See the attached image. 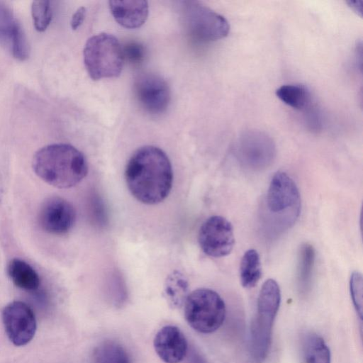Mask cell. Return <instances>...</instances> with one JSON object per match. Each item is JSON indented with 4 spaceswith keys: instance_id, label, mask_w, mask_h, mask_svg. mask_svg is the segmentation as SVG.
Returning <instances> with one entry per match:
<instances>
[{
    "instance_id": "obj_22",
    "label": "cell",
    "mask_w": 363,
    "mask_h": 363,
    "mask_svg": "<svg viewBox=\"0 0 363 363\" xmlns=\"http://www.w3.org/2000/svg\"><path fill=\"white\" fill-rule=\"evenodd\" d=\"M91 363H131V359L121 345L108 340L94 349Z\"/></svg>"
},
{
    "instance_id": "obj_16",
    "label": "cell",
    "mask_w": 363,
    "mask_h": 363,
    "mask_svg": "<svg viewBox=\"0 0 363 363\" xmlns=\"http://www.w3.org/2000/svg\"><path fill=\"white\" fill-rule=\"evenodd\" d=\"M7 273L13 284L26 291H35L40 284V279L35 270L26 262L15 258L7 267Z\"/></svg>"
},
{
    "instance_id": "obj_6",
    "label": "cell",
    "mask_w": 363,
    "mask_h": 363,
    "mask_svg": "<svg viewBox=\"0 0 363 363\" xmlns=\"http://www.w3.org/2000/svg\"><path fill=\"white\" fill-rule=\"evenodd\" d=\"M182 3L184 26L192 38L201 42H212L228 35L230 25L224 16L199 1Z\"/></svg>"
},
{
    "instance_id": "obj_10",
    "label": "cell",
    "mask_w": 363,
    "mask_h": 363,
    "mask_svg": "<svg viewBox=\"0 0 363 363\" xmlns=\"http://www.w3.org/2000/svg\"><path fill=\"white\" fill-rule=\"evenodd\" d=\"M198 241L201 250L207 255L213 257L227 256L235 244L231 223L220 216L208 218L199 229Z\"/></svg>"
},
{
    "instance_id": "obj_11",
    "label": "cell",
    "mask_w": 363,
    "mask_h": 363,
    "mask_svg": "<svg viewBox=\"0 0 363 363\" xmlns=\"http://www.w3.org/2000/svg\"><path fill=\"white\" fill-rule=\"evenodd\" d=\"M135 94L141 107L148 113L165 112L170 102V89L167 82L152 73L140 74L134 83Z\"/></svg>"
},
{
    "instance_id": "obj_19",
    "label": "cell",
    "mask_w": 363,
    "mask_h": 363,
    "mask_svg": "<svg viewBox=\"0 0 363 363\" xmlns=\"http://www.w3.org/2000/svg\"><path fill=\"white\" fill-rule=\"evenodd\" d=\"M189 284L183 274L174 271L169 274L164 283L166 299L173 308L182 307L188 296Z\"/></svg>"
},
{
    "instance_id": "obj_30",
    "label": "cell",
    "mask_w": 363,
    "mask_h": 363,
    "mask_svg": "<svg viewBox=\"0 0 363 363\" xmlns=\"http://www.w3.org/2000/svg\"><path fill=\"white\" fill-rule=\"evenodd\" d=\"M1 191H2V184H1V181L0 179V198L1 196Z\"/></svg>"
},
{
    "instance_id": "obj_20",
    "label": "cell",
    "mask_w": 363,
    "mask_h": 363,
    "mask_svg": "<svg viewBox=\"0 0 363 363\" xmlns=\"http://www.w3.org/2000/svg\"><path fill=\"white\" fill-rule=\"evenodd\" d=\"M276 95L283 103L297 110H305L311 106V93L303 85H282L276 90Z\"/></svg>"
},
{
    "instance_id": "obj_29",
    "label": "cell",
    "mask_w": 363,
    "mask_h": 363,
    "mask_svg": "<svg viewBox=\"0 0 363 363\" xmlns=\"http://www.w3.org/2000/svg\"><path fill=\"white\" fill-rule=\"evenodd\" d=\"M358 3H359V1H350L349 2V4H350L349 5L355 11H357V12L359 11L360 13H362V4L359 5Z\"/></svg>"
},
{
    "instance_id": "obj_12",
    "label": "cell",
    "mask_w": 363,
    "mask_h": 363,
    "mask_svg": "<svg viewBox=\"0 0 363 363\" xmlns=\"http://www.w3.org/2000/svg\"><path fill=\"white\" fill-rule=\"evenodd\" d=\"M76 212L73 206L59 196L48 198L41 205L38 221L41 228L52 235H65L73 227Z\"/></svg>"
},
{
    "instance_id": "obj_27",
    "label": "cell",
    "mask_w": 363,
    "mask_h": 363,
    "mask_svg": "<svg viewBox=\"0 0 363 363\" xmlns=\"http://www.w3.org/2000/svg\"><path fill=\"white\" fill-rule=\"evenodd\" d=\"M86 16V9L84 7H79L72 15L71 19V27L73 30L77 29L84 22Z\"/></svg>"
},
{
    "instance_id": "obj_23",
    "label": "cell",
    "mask_w": 363,
    "mask_h": 363,
    "mask_svg": "<svg viewBox=\"0 0 363 363\" xmlns=\"http://www.w3.org/2000/svg\"><path fill=\"white\" fill-rule=\"evenodd\" d=\"M31 15L35 28L43 32L47 29L52 19V9L49 1H34L31 4Z\"/></svg>"
},
{
    "instance_id": "obj_28",
    "label": "cell",
    "mask_w": 363,
    "mask_h": 363,
    "mask_svg": "<svg viewBox=\"0 0 363 363\" xmlns=\"http://www.w3.org/2000/svg\"><path fill=\"white\" fill-rule=\"evenodd\" d=\"M191 363H208L206 360L197 352H193L191 357Z\"/></svg>"
},
{
    "instance_id": "obj_18",
    "label": "cell",
    "mask_w": 363,
    "mask_h": 363,
    "mask_svg": "<svg viewBox=\"0 0 363 363\" xmlns=\"http://www.w3.org/2000/svg\"><path fill=\"white\" fill-rule=\"evenodd\" d=\"M315 259L313 245L303 243L299 249L297 267V281L300 291L306 292L311 287Z\"/></svg>"
},
{
    "instance_id": "obj_1",
    "label": "cell",
    "mask_w": 363,
    "mask_h": 363,
    "mask_svg": "<svg viewBox=\"0 0 363 363\" xmlns=\"http://www.w3.org/2000/svg\"><path fill=\"white\" fill-rule=\"evenodd\" d=\"M125 179L132 195L140 202L153 205L169 195L173 182L171 162L160 148L146 145L131 155L125 169Z\"/></svg>"
},
{
    "instance_id": "obj_14",
    "label": "cell",
    "mask_w": 363,
    "mask_h": 363,
    "mask_svg": "<svg viewBox=\"0 0 363 363\" xmlns=\"http://www.w3.org/2000/svg\"><path fill=\"white\" fill-rule=\"evenodd\" d=\"M154 348L165 363H179L186 355L187 340L182 331L174 325H166L155 335Z\"/></svg>"
},
{
    "instance_id": "obj_3",
    "label": "cell",
    "mask_w": 363,
    "mask_h": 363,
    "mask_svg": "<svg viewBox=\"0 0 363 363\" xmlns=\"http://www.w3.org/2000/svg\"><path fill=\"white\" fill-rule=\"evenodd\" d=\"M280 302L279 284L274 279L266 280L260 289L257 314L250 327V352L257 363H262L269 354L273 323Z\"/></svg>"
},
{
    "instance_id": "obj_13",
    "label": "cell",
    "mask_w": 363,
    "mask_h": 363,
    "mask_svg": "<svg viewBox=\"0 0 363 363\" xmlns=\"http://www.w3.org/2000/svg\"><path fill=\"white\" fill-rule=\"evenodd\" d=\"M0 45L18 60L24 61L29 56L22 27L11 9L3 1H0Z\"/></svg>"
},
{
    "instance_id": "obj_5",
    "label": "cell",
    "mask_w": 363,
    "mask_h": 363,
    "mask_svg": "<svg viewBox=\"0 0 363 363\" xmlns=\"http://www.w3.org/2000/svg\"><path fill=\"white\" fill-rule=\"evenodd\" d=\"M225 305L215 291L198 289L189 294L184 303V316L196 331L208 334L217 330L225 318Z\"/></svg>"
},
{
    "instance_id": "obj_2",
    "label": "cell",
    "mask_w": 363,
    "mask_h": 363,
    "mask_svg": "<svg viewBox=\"0 0 363 363\" xmlns=\"http://www.w3.org/2000/svg\"><path fill=\"white\" fill-rule=\"evenodd\" d=\"M32 165L38 177L58 189L76 186L88 172L84 155L74 146L65 143L52 144L38 150Z\"/></svg>"
},
{
    "instance_id": "obj_17",
    "label": "cell",
    "mask_w": 363,
    "mask_h": 363,
    "mask_svg": "<svg viewBox=\"0 0 363 363\" xmlns=\"http://www.w3.org/2000/svg\"><path fill=\"white\" fill-rule=\"evenodd\" d=\"M303 363H330L329 347L322 337L315 333H306L302 342Z\"/></svg>"
},
{
    "instance_id": "obj_7",
    "label": "cell",
    "mask_w": 363,
    "mask_h": 363,
    "mask_svg": "<svg viewBox=\"0 0 363 363\" xmlns=\"http://www.w3.org/2000/svg\"><path fill=\"white\" fill-rule=\"evenodd\" d=\"M266 201L269 214L279 218L284 226L293 224L299 214L298 189L294 180L284 172H277L272 178Z\"/></svg>"
},
{
    "instance_id": "obj_21",
    "label": "cell",
    "mask_w": 363,
    "mask_h": 363,
    "mask_svg": "<svg viewBox=\"0 0 363 363\" xmlns=\"http://www.w3.org/2000/svg\"><path fill=\"white\" fill-rule=\"evenodd\" d=\"M262 275L260 258L257 250H248L243 255L240 264L241 284L245 288H252Z\"/></svg>"
},
{
    "instance_id": "obj_24",
    "label": "cell",
    "mask_w": 363,
    "mask_h": 363,
    "mask_svg": "<svg viewBox=\"0 0 363 363\" xmlns=\"http://www.w3.org/2000/svg\"><path fill=\"white\" fill-rule=\"evenodd\" d=\"M362 276L359 272H354L351 274L350 281V290L354 308L359 317L362 319Z\"/></svg>"
},
{
    "instance_id": "obj_25",
    "label": "cell",
    "mask_w": 363,
    "mask_h": 363,
    "mask_svg": "<svg viewBox=\"0 0 363 363\" xmlns=\"http://www.w3.org/2000/svg\"><path fill=\"white\" fill-rule=\"evenodd\" d=\"M124 60L133 65H139L145 60L146 50L145 47L138 42H129L122 46Z\"/></svg>"
},
{
    "instance_id": "obj_4",
    "label": "cell",
    "mask_w": 363,
    "mask_h": 363,
    "mask_svg": "<svg viewBox=\"0 0 363 363\" xmlns=\"http://www.w3.org/2000/svg\"><path fill=\"white\" fill-rule=\"evenodd\" d=\"M84 62L93 80L121 74L124 57L123 48L114 35L101 33L89 38L84 46Z\"/></svg>"
},
{
    "instance_id": "obj_26",
    "label": "cell",
    "mask_w": 363,
    "mask_h": 363,
    "mask_svg": "<svg viewBox=\"0 0 363 363\" xmlns=\"http://www.w3.org/2000/svg\"><path fill=\"white\" fill-rule=\"evenodd\" d=\"M306 111V121L309 128L317 130L321 125V118L318 110L315 107L309 106Z\"/></svg>"
},
{
    "instance_id": "obj_9",
    "label": "cell",
    "mask_w": 363,
    "mask_h": 363,
    "mask_svg": "<svg viewBox=\"0 0 363 363\" xmlns=\"http://www.w3.org/2000/svg\"><path fill=\"white\" fill-rule=\"evenodd\" d=\"M2 322L9 340L16 346H24L33 338L37 328L35 313L26 303L14 301L3 309Z\"/></svg>"
},
{
    "instance_id": "obj_8",
    "label": "cell",
    "mask_w": 363,
    "mask_h": 363,
    "mask_svg": "<svg viewBox=\"0 0 363 363\" xmlns=\"http://www.w3.org/2000/svg\"><path fill=\"white\" fill-rule=\"evenodd\" d=\"M235 154L244 165L259 169L267 167L273 160L275 145L272 139L265 133L249 130L238 138Z\"/></svg>"
},
{
    "instance_id": "obj_15",
    "label": "cell",
    "mask_w": 363,
    "mask_h": 363,
    "mask_svg": "<svg viewBox=\"0 0 363 363\" xmlns=\"http://www.w3.org/2000/svg\"><path fill=\"white\" fill-rule=\"evenodd\" d=\"M108 4L115 21L124 28H139L147 18L149 9L146 1H109Z\"/></svg>"
}]
</instances>
